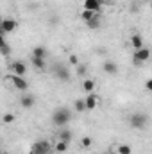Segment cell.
Wrapping results in <instances>:
<instances>
[{
	"label": "cell",
	"instance_id": "1",
	"mask_svg": "<svg viewBox=\"0 0 152 154\" xmlns=\"http://www.w3.org/2000/svg\"><path fill=\"white\" fill-rule=\"evenodd\" d=\"M70 109L68 108H56L54 109V113H52V122H54V125H57V127H63V125H66L68 122H70Z\"/></svg>",
	"mask_w": 152,
	"mask_h": 154
},
{
	"label": "cell",
	"instance_id": "2",
	"mask_svg": "<svg viewBox=\"0 0 152 154\" xmlns=\"http://www.w3.org/2000/svg\"><path fill=\"white\" fill-rule=\"evenodd\" d=\"M147 124H149V116L145 113H132L129 116V125L132 129H143Z\"/></svg>",
	"mask_w": 152,
	"mask_h": 154
},
{
	"label": "cell",
	"instance_id": "3",
	"mask_svg": "<svg viewBox=\"0 0 152 154\" xmlns=\"http://www.w3.org/2000/svg\"><path fill=\"white\" fill-rule=\"evenodd\" d=\"M149 59H150V50H149L147 47H143V48H140V50H134V56H132V63H134L136 66H140V65L147 63Z\"/></svg>",
	"mask_w": 152,
	"mask_h": 154
},
{
	"label": "cell",
	"instance_id": "4",
	"mask_svg": "<svg viewBox=\"0 0 152 154\" xmlns=\"http://www.w3.org/2000/svg\"><path fill=\"white\" fill-rule=\"evenodd\" d=\"M18 29V22L13 20V18H5L2 20V25H0V31H2V36L9 34V32H14Z\"/></svg>",
	"mask_w": 152,
	"mask_h": 154
},
{
	"label": "cell",
	"instance_id": "5",
	"mask_svg": "<svg viewBox=\"0 0 152 154\" xmlns=\"http://www.w3.org/2000/svg\"><path fill=\"white\" fill-rule=\"evenodd\" d=\"M50 152V143L47 140H41V142H36L31 149V154H48Z\"/></svg>",
	"mask_w": 152,
	"mask_h": 154
},
{
	"label": "cell",
	"instance_id": "6",
	"mask_svg": "<svg viewBox=\"0 0 152 154\" xmlns=\"http://www.w3.org/2000/svg\"><path fill=\"white\" fill-rule=\"evenodd\" d=\"M9 79H11V82L14 84V88L16 90H20V91H25V90H29V82L23 79L22 75H9Z\"/></svg>",
	"mask_w": 152,
	"mask_h": 154
},
{
	"label": "cell",
	"instance_id": "7",
	"mask_svg": "<svg viewBox=\"0 0 152 154\" xmlns=\"http://www.w3.org/2000/svg\"><path fill=\"white\" fill-rule=\"evenodd\" d=\"M54 75L57 77L59 81H70V70L66 68V66H63V65H56V68H54Z\"/></svg>",
	"mask_w": 152,
	"mask_h": 154
},
{
	"label": "cell",
	"instance_id": "8",
	"mask_svg": "<svg viewBox=\"0 0 152 154\" xmlns=\"http://www.w3.org/2000/svg\"><path fill=\"white\" fill-rule=\"evenodd\" d=\"M84 100H86V109H88V111H93V109L100 104V99H99V95H95V93H88Z\"/></svg>",
	"mask_w": 152,
	"mask_h": 154
},
{
	"label": "cell",
	"instance_id": "9",
	"mask_svg": "<svg viewBox=\"0 0 152 154\" xmlns=\"http://www.w3.org/2000/svg\"><path fill=\"white\" fill-rule=\"evenodd\" d=\"M20 104H22V108L31 109V108H34L36 99H34V95H31V93H23V95L20 97Z\"/></svg>",
	"mask_w": 152,
	"mask_h": 154
},
{
	"label": "cell",
	"instance_id": "10",
	"mask_svg": "<svg viewBox=\"0 0 152 154\" xmlns=\"http://www.w3.org/2000/svg\"><path fill=\"white\" fill-rule=\"evenodd\" d=\"M11 70H13V74L14 75H25L27 74V66H25V63L23 61H13L11 63Z\"/></svg>",
	"mask_w": 152,
	"mask_h": 154
},
{
	"label": "cell",
	"instance_id": "11",
	"mask_svg": "<svg viewBox=\"0 0 152 154\" xmlns=\"http://www.w3.org/2000/svg\"><path fill=\"white\" fill-rule=\"evenodd\" d=\"M84 9L93 11V13H100L102 2H100V0H84Z\"/></svg>",
	"mask_w": 152,
	"mask_h": 154
},
{
	"label": "cell",
	"instance_id": "12",
	"mask_svg": "<svg viewBox=\"0 0 152 154\" xmlns=\"http://www.w3.org/2000/svg\"><path fill=\"white\" fill-rule=\"evenodd\" d=\"M102 68H104V72L109 74V75H116V74H118V65H116L114 61H106V63L102 65Z\"/></svg>",
	"mask_w": 152,
	"mask_h": 154
},
{
	"label": "cell",
	"instance_id": "13",
	"mask_svg": "<svg viewBox=\"0 0 152 154\" xmlns=\"http://www.w3.org/2000/svg\"><path fill=\"white\" fill-rule=\"evenodd\" d=\"M131 45H132L134 50L143 48V38H141L140 34H132V36H131Z\"/></svg>",
	"mask_w": 152,
	"mask_h": 154
},
{
	"label": "cell",
	"instance_id": "14",
	"mask_svg": "<svg viewBox=\"0 0 152 154\" xmlns=\"http://www.w3.org/2000/svg\"><path fill=\"white\" fill-rule=\"evenodd\" d=\"M31 63L36 70H45V57H34L31 56Z\"/></svg>",
	"mask_w": 152,
	"mask_h": 154
},
{
	"label": "cell",
	"instance_id": "15",
	"mask_svg": "<svg viewBox=\"0 0 152 154\" xmlns=\"http://www.w3.org/2000/svg\"><path fill=\"white\" fill-rule=\"evenodd\" d=\"M82 90L88 91V93H93L95 91V81L93 79H84L82 81Z\"/></svg>",
	"mask_w": 152,
	"mask_h": 154
},
{
	"label": "cell",
	"instance_id": "16",
	"mask_svg": "<svg viewBox=\"0 0 152 154\" xmlns=\"http://www.w3.org/2000/svg\"><path fill=\"white\" fill-rule=\"evenodd\" d=\"M97 14H99V13H93V11H88V9H84V11L81 13V20H84V22L88 23V22H90V20H93Z\"/></svg>",
	"mask_w": 152,
	"mask_h": 154
},
{
	"label": "cell",
	"instance_id": "17",
	"mask_svg": "<svg viewBox=\"0 0 152 154\" xmlns=\"http://www.w3.org/2000/svg\"><path fill=\"white\" fill-rule=\"evenodd\" d=\"M74 109H75L77 113L86 111V100H84V99H77L75 102H74Z\"/></svg>",
	"mask_w": 152,
	"mask_h": 154
},
{
	"label": "cell",
	"instance_id": "18",
	"mask_svg": "<svg viewBox=\"0 0 152 154\" xmlns=\"http://www.w3.org/2000/svg\"><path fill=\"white\" fill-rule=\"evenodd\" d=\"M68 143H70V142H65V140H57L54 149H56L57 152H66V149H68Z\"/></svg>",
	"mask_w": 152,
	"mask_h": 154
},
{
	"label": "cell",
	"instance_id": "19",
	"mask_svg": "<svg viewBox=\"0 0 152 154\" xmlns=\"http://www.w3.org/2000/svg\"><path fill=\"white\" fill-rule=\"evenodd\" d=\"M32 56L34 57H47V48L45 47H34L32 48Z\"/></svg>",
	"mask_w": 152,
	"mask_h": 154
},
{
	"label": "cell",
	"instance_id": "20",
	"mask_svg": "<svg viewBox=\"0 0 152 154\" xmlns=\"http://www.w3.org/2000/svg\"><path fill=\"white\" fill-rule=\"evenodd\" d=\"M0 47H2V56H9L11 47H9V43L5 41V36H2V39H0Z\"/></svg>",
	"mask_w": 152,
	"mask_h": 154
},
{
	"label": "cell",
	"instance_id": "21",
	"mask_svg": "<svg viewBox=\"0 0 152 154\" xmlns=\"http://www.w3.org/2000/svg\"><path fill=\"white\" fill-rule=\"evenodd\" d=\"M116 152H118V154H131V152H132V149H131V145L122 143V145H118V147H116Z\"/></svg>",
	"mask_w": 152,
	"mask_h": 154
},
{
	"label": "cell",
	"instance_id": "22",
	"mask_svg": "<svg viewBox=\"0 0 152 154\" xmlns=\"http://www.w3.org/2000/svg\"><path fill=\"white\" fill-rule=\"evenodd\" d=\"M72 138H74V134H72V131H61L59 133V140H65V142H72Z\"/></svg>",
	"mask_w": 152,
	"mask_h": 154
},
{
	"label": "cell",
	"instance_id": "23",
	"mask_svg": "<svg viewBox=\"0 0 152 154\" xmlns=\"http://www.w3.org/2000/svg\"><path fill=\"white\" fill-rule=\"evenodd\" d=\"M86 25H88L90 29H99V27H100V18H99V14H97V16H95L93 20H90V22H88Z\"/></svg>",
	"mask_w": 152,
	"mask_h": 154
},
{
	"label": "cell",
	"instance_id": "24",
	"mask_svg": "<svg viewBox=\"0 0 152 154\" xmlns=\"http://www.w3.org/2000/svg\"><path fill=\"white\" fill-rule=\"evenodd\" d=\"M91 143H93V140H91L90 136H82V138H81V145H82L84 149H90Z\"/></svg>",
	"mask_w": 152,
	"mask_h": 154
},
{
	"label": "cell",
	"instance_id": "25",
	"mask_svg": "<svg viewBox=\"0 0 152 154\" xmlns=\"http://www.w3.org/2000/svg\"><path fill=\"white\" fill-rule=\"evenodd\" d=\"M68 63L72 65V66H79L81 63H79V57H77L75 54H70V57H68Z\"/></svg>",
	"mask_w": 152,
	"mask_h": 154
},
{
	"label": "cell",
	"instance_id": "26",
	"mask_svg": "<svg viewBox=\"0 0 152 154\" xmlns=\"http://www.w3.org/2000/svg\"><path fill=\"white\" fill-rule=\"evenodd\" d=\"M2 120H4V124H13L14 122V115L13 113H5V115L2 116Z\"/></svg>",
	"mask_w": 152,
	"mask_h": 154
},
{
	"label": "cell",
	"instance_id": "27",
	"mask_svg": "<svg viewBox=\"0 0 152 154\" xmlns=\"http://www.w3.org/2000/svg\"><path fill=\"white\" fill-rule=\"evenodd\" d=\"M145 90L147 91H152V79H147L145 81Z\"/></svg>",
	"mask_w": 152,
	"mask_h": 154
},
{
	"label": "cell",
	"instance_id": "28",
	"mask_svg": "<svg viewBox=\"0 0 152 154\" xmlns=\"http://www.w3.org/2000/svg\"><path fill=\"white\" fill-rule=\"evenodd\" d=\"M77 72H79V75H82V74L86 72V66H84V65H79V70H77Z\"/></svg>",
	"mask_w": 152,
	"mask_h": 154
},
{
	"label": "cell",
	"instance_id": "29",
	"mask_svg": "<svg viewBox=\"0 0 152 154\" xmlns=\"http://www.w3.org/2000/svg\"><path fill=\"white\" fill-rule=\"evenodd\" d=\"M150 9H152V0H150Z\"/></svg>",
	"mask_w": 152,
	"mask_h": 154
},
{
	"label": "cell",
	"instance_id": "30",
	"mask_svg": "<svg viewBox=\"0 0 152 154\" xmlns=\"http://www.w3.org/2000/svg\"><path fill=\"white\" fill-rule=\"evenodd\" d=\"M100 2H102V4H104V2H106V0H100Z\"/></svg>",
	"mask_w": 152,
	"mask_h": 154
},
{
	"label": "cell",
	"instance_id": "31",
	"mask_svg": "<svg viewBox=\"0 0 152 154\" xmlns=\"http://www.w3.org/2000/svg\"><path fill=\"white\" fill-rule=\"evenodd\" d=\"M106 154H111V152H106Z\"/></svg>",
	"mask_w": 152,
	"mask_h": 154
}]
</instances>
